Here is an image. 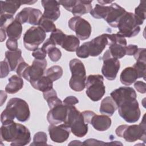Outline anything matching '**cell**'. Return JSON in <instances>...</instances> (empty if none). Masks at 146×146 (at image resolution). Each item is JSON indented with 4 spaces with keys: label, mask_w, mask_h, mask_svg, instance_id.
<instances>
[{
    "label": "cell",
    "mask_w": 146,
    "mask_h": 146,
    "mask_svg": "<svg viewBox=\"0 0 146 146\" xmlns=\"http://www.w3.org/2000/svg\"><path fill=\"white\" fill-rule=\"evenodd\" d=\"M117 109V106L111 96H107L104 98L100 103L99 112L108 116H112Z\"/></svg>",
    "instance_id": "d4e9b609"
},
{
    "label": "cell",
    "mask_w": 146,
    "mask_h": 146,
    "mask_svg": "<svg viewBox=\"0 0 146 146\" xmlns=\"http://www.w3.org/2000/svg\"><path fill=\"white\" fill-rule=\"evenodd\" d=\"M5 30L9 38H14L18 40L22 35V26L18 21L14 19Z\"/></svg>",
    "instance_id": "4316f807"
},
{
    "label": "cell",
    "mask_w": 146,
    "mask_h": 146,
    "mask_svg": "<svg viewBox=\"0 0 146 146\" xmlns=\"http://www.w3.org/2000/svg\"><path fill=\"white\" fill-rule=\"evenodd\" d=\"M109 45V51L111 55L116 59H120L125 55L127 40L119 34H106Z\"/></svg>",
    "instance_id": "30bf717a"
},
{
    "label": "cell",
    "mask_w": 146,
    "mask_h": 146,
    "mask_svg": "<svg viewBox=\"0 0 146 146\" xmlns=\"http://www.w3.org/2000/svg\"><path fill=\"white\" fill-rule=\"evenodd\" d=\"M92 1L75 0L71 13L74 17H80L82 15L90 13L92 9Z\"/></svg>",
    "instance_id": "7402d4cb"
},
{
    "label": "cell",
    "mask_w": 146,
    "mask_h": 146,
    "mask_svg": "<svg viewBox=\"0 0 146 146\" xmlns=\"http://www.w3.org/2000/svg\"><path fill=\"white\" fill-rule=\"evenodd\" d=\"M79 39L74 35H66L62 44V48L67 51L75 52L79 47Z\"/></svg>",
    "instance_id": "f1b7e54d"
},
{
    "label": "cell",
    "mask_w": 146,
    "mask_h": 146,
    "mask_svg": "<svg viewBox=\"0 0 146 146\" xmlns=\"http://www.w3.org/2000/svg\"><path fill=\"white\" fill-rule=\"evenodd\" d=\"M46 101L47 102V104L50 109H51L55 106L63 103L62 100L57 96V95L50 97L46 100Z\"/></svg>",
    "instance_id": "bcb514c9"
},
{
    "label": "cell",
    "mask_w": 146,
    "mask_h": 146,
    "mask_svg": "<svg viewBox=\"0 0 146 146\" xmlns=\"http://www.w3.org/2000/svg\"><path fill=\"white\" fill-rule=\"evenodd\" d=\"M7 94L6 91H4L3 90H1V106H2L3 103L5 102L6 99H7Z\"/></svg>",
    "instance_id": "680465c9"
},
{
    "label": "cell",
    "mask_w": 146,
    "mask_h": 146,
    "mask_svg": "<svg viewBox=\"0 0 146 146\" xmlns=\"http://www.w3.org/2000/svg\"><path fill=\"white\" fill-rule=\"evenodd\" d=\"M31 55L36 59H44L47 55V52L40 47L33 51Z\"/></svg>",
    "instance_id": "7dc6e473"
},
{
    "label": "cell",
    "mask_w": 146,
    "mask_h": 146,
    "mask_svg": "<svg viewBox=\"0 0 146 146\" xmlns=\"http://www.w3.org/2000/svg\"><path fill=\"white\" fill-rule=\"evenodd\" d=\"M29 64H27L26 62L24 61L21 62L18 66L17 69H16V72L18 76L20 77H22V74L25 71V70L26 69V68L29 66Z\"/></svg>",
    "instance_id": "11a10c76"
},
{
    "label": "cell",
    "mask_w": 146,
    "mask_h": 146,
    "mask_svg": "<svg viewBox=\"0 0 146 146\" xmlns=\"http://www.w3.org/2000/svg\"><path fill=\"white\" fill-rule=\"evenodd\" d=\"M145 4L146 1L145 0L141 1L138 6L135 9L134 15L139 26L142 25L145 19Z\"/></svg>",
    "instance_id": "1f68e13d"
},
{
    "label": "cell",
    "mask_w": 146,
    "mask_h": 146,
    "mask_svg": "<svg viewBox=\"0 0 146 146\" xmlns=\"http://www.w3.org/2000/svg\"><path fill=\"white\" fill-rule=\"evenodd\" d=\"M6 46L9 51H15L18 49V41L14 38H9L6 42Z\"/></svg>",
    "instance_id": "c3c4849f"
},
{
    "label": "cell",
    "mask_w": 146,
    "mask_h": 146,
    "mask_svg": "<svg viewBox=\"0 0 146 146\" xmlns=\"http://www.w3.org/2000/svg\"><path fill=\"white\" fill-rule=\"evenodd\" d=\"M70 128L71 132L76 137H84L88 132V124L84 122L82 112L74 106H68V113L64 123Z\"/></svg>",
    "instance_id": "3957f363"
},
{
    "label": "cell",
    "mask_w": 146,
    "mask_h": 146,
    "mask_svg": "<svg viewBox=\"0 0 146 146\" xmlns=\"http://www.w3.org/2000/svg\"><path fill=\"white\" fill-rule=\"evenodd\" d=\"M56 47V44L54 42V41L52 40H51L50 38L47 39L44 42V43L43 44V46L42 47V48L47 52L52 48Z\"/></svg>",
    "instance_id": "f5cc1de1"
},
{
    "label": "cell",
    "mask_w": 146,
    "mask_h": 146,
    "mask_svg": "<svg viewBox=\"0 0 146 146\" xmlns=\"http://www.w3.org/2000/svg\"><path fill=\"white\" fill-rule=\"evenodd\" d=\"M42 15L43 14L40 10L35 8L29 7V19L27 23L34 26L38 25Z\"/></svg>",
    "instance_id": "d6a6232c"
},
{
    "label": "cell",
    "mask_w": 146,
    "mask_h": 146,
    "mask_svg": "<svg viewBox=\"0 0 146 146\" xmlns=\"http://www.w3.org/2000/svg\"><path fill=\"white\" fill-rule=\"evenodd\" d=\"M98 2L100 3V5H103V6H105V5L107 4H110V3H112L113 2V1H98Z\"/></svg>",
    "instance_id": "94428289"
},
{
    "label": "cell",
    "mask_w": 146,
    "mask_h": 146,
    "mask_svg": "<svg viewBox=\"0 0 146 146\" xmlns=\"http://www.w3.org/2000/svg\"><path fill=\"white\" fill-rule=\"evenodd\" d=\"M76 54L77 56L80 58H87L90 56L86 42H84L78 48L76 51Z\"/></svg>",
    "instance_id": "b9f144b4"
},
{
    "label": "cell",
    "mask_w": 146,
    "mask_h": 146,
    "mask_svg": "<svg viewBox=\"0 0 146 146\" xmlns=\"http://www.w3.org/2000/svg\"><path fill=\"white\" fill-rule=\"evenodd\" d=\"M134 87L137 92L141 94H145L146 92L145 83L142 81H137L134 83Z\"/></svg>",
    "instance_id": "816d5d0a"
},
{
    "label": "cell",
    "mask_w": 146,
    "mask_h": 146,
    "mask_svg": "<svg viewBox=\"0 0 146 146\" xmlns=\"http://www.w3.org/2000/svg\"><path fill=\"white\" fill-rule=\"evenodd\" d=\"M38 26L40 27L45 33H52L56 29V26L53 21L43 18V17H42Z\"/></svg>",
    "instance_id": "836d02e7"
},
{
    "label": "cell",
    "mask_w": 146,
    "mask_h": 146,
    "mask_svg": "<svg viewBox=\"0 0 146 146\" xmlns=\"http://www.w3.org/2000/svg\"><path fill=\"white\" fill-rule=\"evenodd\" d=\"M145 113H144L141 121L138 125L123 124L118 126L115 130L116 135L124 138L127 142L131 143L140 140L145 143Z\"/></svg>",
    "instance_id": "7a4b0ae2"
},
{
    "label": "cell",
    "mask_w": 146,
    "mask_h": 146,
    "mask_svg": "<svg viewBox=\"0 0 146 146\" xmlns=\"http://www.w3.org/2000/svg\"><path fill=\"white\" fill-rule=\"evenodd\" d=\"M15 118L12 111L8 107H6V108L2 111L1 115V121L3 123L5 121L14 120Z\"/></svg>",
    "instance_id": "ab89813d"
},
{
    "label": "cell",
    "mask_w": 146,
    "mask_h": 146,
    "mask_svg": "<svg viewBox=\"0 0 146 146\" xmlns=\"http://www.w3.org/2000/svg\"><path fill=\"white\" fill-rule=\"evenodd\" d=\"M83 145H104V144H120L123 145L121 143L118 142L117 141H115L114 142H111V143H104L103 141H99L94 139H88L84 141L83 143Z\"/></svg>",
    "instance_id": "7bdbcfd3"
},
{
    "label": "cell",
    "mask_w": 146,
    "mask_h": 146,
    "mask_svg": "<svg viewBox=\"0 0 146 146\" xmlns=\"http://www.w3.org/2000/svg\"><path fill=\"white\" fill-rule=\"evenodd\" d=\"M110 6V11L104 20L110 26L115 28L117 27L119 20L125 13L126 10L115 2L112 3Z\"/></svg>",
    "instance_id": "ac0fdd59"
},
{
    "label": "cell",
    "mask_w": 146,
    "mask_h": 146,
    "mask_svg": "<svg viewBox=\"0 0 146 146\" xmlns=\"http://www.w3.org/2000/svg\"><path fill=\"white\" fill-rule=\"evenodd\" d=\"M71 77L69 81L70 88L76 91L81 92L86 87V71L83 62L76 58L71 59L69 63Z\"/></svg>",
    "instance_id": "277c9868"
},
{
    "label": "cell",
    "mask_w": 146,
    "mask_h": 146,
    "mask_svg": "<svg viewBox=\"0 0 146 146\" xmlns=\"http://www.w3.org/2000/svg\"><path fill=\"white\" fill-rule=\"evenodd\" d=\"M110 11V6H103L100 4H96L90 13L91 15L95 19H104Z\"/></svg>",
    "instance_id": "f546056e"
},
{
    "label": "cell",
    "mask_w": 146,
    "mask_h": 146,
    "mask_svg": "<svg viewBox=\"0 0 146 146\" xmlns=\"http://www.w3.org/2000/svg\"><path fill=\"white\" fill-rule=\"evenodd\" d=\"M104 78L99 74L90 75L86 81V94L93 102L100 100L106 93Z\"/></svg>",
    "instance_id": "8992f818"
},
{
    "label": "cell",
    "mask_w": 146,
    "mask_h": 146,
    "mask_svg": "<svg viewBox=\"0 0 146 146\" xmlns=\"http://www.w3.org/2000/svg\"><path fill=\"white\" fill-rule=\"evenodd\" d=\"M55 95H57V93L54 88H52V89H51V90H48L46 92H43V98L46 100L48 98H49L50 97L52 96H55Z\"/></svg>",
    "instance_id": "6f0895ef"
},
{
    "label": "cell",
    "mask_w": 146,
    "mask_h": 146,
    "mask_svg": "<svg viewBox=\"0 0 146 146\" xmlns=\"http://www.w3.org/2000/svg\"><path fill=\"white\" fill-rule=\"evenodd\" d=\"M138 78L137 73L133 67H127L125 68L121 71L120 75V82L125 86L132 84Z\"/></svg>",
    "instance_id": "603a6c76"
},
{
    "label": "cell",
    "mask_w": 146,
    "mask_h": 146,
    "mask_svg": "<svg viewBox=\"0 0 146 146\" xmlns=\"http://www.w3.org/2000/svg\"><path fill=\"white\" fill-rule=\"evenodd\" d=\"M0 14H5L13 15L22 5V1H1Z\"/></svg>",
    "instance_id": "484cf974"
},
{
    "label": "cell",
    "mask_w": 146,
    "mask_h": 146,
    "mask_svg": "<svg viewBox=\"0 0 146 146\" xmlns=\"http://www.w3.org/2000/svg\"><path fill=\"white\" fill-rule=\"evenodd\" d=\"M108 39L106 34H103L96 36L91 41L87 42V45L91 56H97L99 55L108 44Z\"/></svg>",
    "instance_id": "e0dca14e"
},
{
    "label": "cell",
    "mask_w": 146,
    "mask_h": 146,
    "mask_svg": "<svg viewBox=\"0 0 146 146\" xmlns=\"http://www.w3.org/2000/svg\"><path fill=\"white\" fill-rule=\"evenodd\" d=\"M13 15L9 14H0V27L5 29L6 27L14 20Z\"/></svg>",
    "instance_id": "60d3db41"
},
{
    "label": "cell",
    "mask_w": 146,
    "mask_h": 146,
    "mask_svg": "<svg viewBox=\"0 0 146 146\" xmlns=\"http://www.w3.org/2000/svg\"><path fill=\"white\" fill-rule=\"evenodd\" d=\"M63 69L58 66L55 65L45 71V75L49 78L52 82L59 79L63 75Z\"/></svg>",
    "instance_id": "4dcf8cb0"
},
{
    "label": "cell",
    "mask_w": 146,
    "mask_h": 146,
    "mask_svg": "<svg viewBox=\"0 0 146 146\" xmlns=\"http://www.w3.org/2000/svg\"><path fill=\"white\" fill-rule=\"evenodd\" d=\"M102 59L103 62L102 68L103 75L108 80H115L120 67L119 60L113 58L111 55L108 49L104 52Z\"/></svg>",
    "instance_id": "7c38bea8"
},
{
    "label": "cell",
    "mask_w": 146,
    "mask_h": 146,
    "mask_svg": "<svg viewBox=\"0 0 146 146\" xmlns=\"http://www.w3.org/2000/svg\"><path fill=\"white\" fill-rule=\"evenodd\" d=\"M47 54L50 60L55 62L59 61L62 57V52L60 50L56 47L50 49L47 52Z\"/></svg>",
    "instance_id": "f35d334b"
},
{
    "label": "cell",
    "mask_w": 146,
    "mask_h": 146,
    "mask_svg": "<svg viewBox=\"0 0 146 146\" xmlns=\"http://www.w3.org/2000/svg\"><path fill=\"white\" fill-rule=\"evenodd\" d=\"M66 35L64 34L61 30L56 29L55 31L51 33L50 38L56 44L61 46Z\"/></svg>",
    "instance_id": "d590c367"
},
{
    "label": "cell",
    "mask_w": 146,
    "mask_h": 146,
    "mask_svg": "<svg viewBox=\"0 0 146 146\" xmlns=\"http://www.w3.org/2000/svg\"><path fill=\"white\" fill-rule=\"evenodd\" d=\"M5 60L9 65L11 71H16L18 64L22 61H24L22 56V51L18 48L15 51H7L5 52Z\"/></svg>",
    "instance_id": "44dd1931"
},
{
    "label": "cell",
    "mask_w": 146,
    "mask_h": 146,
    "mask_svg": "<svg viewBox=\"0 0 146 146\" xmlns=\"http://www.w3.org/2000/svg\"><path fill=\"white\" fill-rule=\"evenodd\" d=\"M138 47L135 44H129L125 46V55H134L137 51Z\"/></svg>",
    "instance_id": "db71d44e"
},
{
    "label": "cell",
    "mask_w": 146,
    "mask_h": 146,
    "mask_svg": "<svg viewBox=\"0 0 146 146\" xmlns=\"http://www.w3.org/2000/svg\"><path fill=\"white\" fill-rule=\"evenodd\" d=\"M48 131L51 140L58 143L66 141L68 139L71 132L70 127L65 123L59 125L50 124Z\"/></svg>",
    "instance_id": "5bb4252c"
},
{
    "label": "cell",
    "mask_w": 146,
    "mask_h": 146,
    "mask_svg": "<svg viewBox=\"0 0 146 146\" xmlns=\"http://www.w3.org/2000/svg\"><path fill=\"white\" fill-rule=\"evenodd\" d=\"M1 66V78H3L6 77L10 71V67L7 62L4 60L0 62Z\"/></svg>",
    "instance_id": "ee69618b"
},
{
    "label": "cell",
    "mask_w": 146,
    "mask_h": 146,
    "mask_svg": "<svg viewBox=\"0 0 146 146\" xmlns=\"http://www.w3.org/2000/svg\"><path fill=\"white\" fill-rule=\"evenodd\" d=\"M31 86L42 92L53 88V82L46 75H43L38 80L30 83Z\"/></svg>",
    "instance_id": "83f0119b"
},
{
    "label": "cell",
    "mask_w": 146,
    "mask_h": 146,
    "mask_svg": "<svg viewBox=\"0 0 146 146\" xmlns=\"http://www.w3.org/2000/svg\"><path fill=\"white\" fill-rule=\"evenodd\" d=\"M9 83L5 87V91L9 94L18 92L23 87V79L18 75H12L8 79Z\"/></svg>",
    "instance_id": "cb8c5ba5"
},
{
    "label": "cell",
    "mask_w": 146,
    "mask_h": 146,
    "mask_svg": "<svg viewBox=\"0 0 146 146\" xmlns=\"http://www.w3.org/2000/svg\"><path fill=\"white\" fill-rule=\"evenodd\" d=\"M145 64L146 62L136 61V62L132 66L136 70L138 75V78H143L144 80L145 78Z\"/></svg>",
    "instance_id": "8d00e7d4"
},
{
    "label": "cell",
    "mask_w": 146,
    "mask_h": 146,
    "mask_svg": "<svg viewBox=\"0 0 146 146\" xmlns=\"http://www.w3.org/2000/svg\"><path fill=\"white\" fill-rule=\"evenodd\" d=\"M117 34L123 37L131 38L137 35L140 31V27L133 13L126 11L120 18L117 24Z\"/></svg>",
    "instance_id": "52a82bcc"
},
{
    "label": "cell",
    "mask_w": 146,
    "mask_h": 146,
    "mask_svg": "<svg viewBox=\"0 0 146 146\" xmlns=\"http://www.w3.org/2000/svg\"><path fill=\"white\" fill-rule=\"evenodd\" d=\"M110 96L115 102L116 106L124 99L130 98H137L135 90L129 87H120L113 90L110 94Z\"/></svg>",
    "instance_id": "d6986e66"
},
{
    "label": "cell",
    "mask_w": 146,
    "mask_h": 146,
    "mask_svg": "<svg viewBox=\"0 0 146 146\" xmlns=\"http://www.w3.org/2000/svg\"><path fill=\"white\" fill-rule=\"evenodd\" d=\"M41 3L44 8L42 17L53 22L56 21L60 15V4L55 0H42Z\"/></svg>",
    "instance_id": "2e32d148"
},
{
    "label": "cell",
    "mask_w": 146,
    "mask_h": 146,
    "mask_svg": "<svg viewBox=\"0 0 146 146\" xmlns=\"http://www.w3.org/2000/svg\"><path fill=\"white\" fill-rule=\"evenodd\" d=\"M119 115L126 122L136 123L140 117L141 111L136 98L126 99L117 105Z\"/></svg>",
    "instance_id": "5b68a950"
},
{
    "label": "cell",
    "mask_w": 146,
    "mask_h": 146,
    "mask_svg": "<svg viewBox=\"0 0 146 146\" xmlns=\"http://www.w3.org/2000/svg\"><path fill=\"white\" fill-rule=\"evenodd\" d=\"M145 50L146 49L145 48H138L137 51H136L135 54L133 55L134 58L136 61L146 62H145V59H146Z\"/></svg>",
    "instance_id": "f6af8a7d"
},
{
    "label": "cell",
    "mask_w": 146,
    "mask_h": 146,
    "mask_svg": "<svg viewBox=\"0 0 146 146\" xmlns=\"http://www.w3.org/2000/svg\"><path fill=\"white\" fill-rule=\"evenodd\" d=\"M111 123L112 121L110 116L106 115L95 114L90 121L93 128L98 131H107L111 127Z\"/></svg>",
    "instance_id": "ffe728a7"
},
{
    "label": "cell",
    "mask_w": 146,
    "mask_h": 146,
    "mask_svg": "<svg viewBox=\"0 0 146 146\" xmlns=\"http://www.w3.org/2000/svg\"><path fill=\"white\" fill-rule=\"evenodd\" d=\"M82 113L83 116L84 122L87 124H90V121H91L92 117H93V116L95 114H96L94 112L91 111H84L82 112Z\"/></svg>",
    "instance_id": "9f6ffc18"
},
{
    "label": "cell",
    "mask_w": 146,
    "mask_h": 146,
    "mask_svg": "<svg viewBox=\"0 0 146 146\" xmlns=\"http://www.w3.org/2000/svg\"><path fill=\"white\" fill-rule=\"evenodd\" d=\"M78 103H79L78 99L74 96H68L66 97L63 101V104L67 106H74L75 104Z\"/></svg>",
    "instance_id": "681fc988"
},
{
    "label": "cell",
    "mask_w": 146,
    "mask_h": 146,
    "mask_svg": "<svg viewBox=\"0 0 146 146\" xmlns=\"http://www.w3.org/2000/svg\"><path fill=\"white\" fill-rule=\"evenodd\" d=\"M1 127V140L11 142L12 146H23L31 141L29 129L24 125L14 120L5 121Z\"/></svg>",
    "instance_id": "6da1fadb"
},
{
    "label": "cell",
    "mask_w": 146,
    "mask_h": 146,
    "mask_svg": "<svg viewBox=\"0 0 146 146\" xmlns=\"http://www.w3.org/2000/svg\"><path fill=\"white\" fill-rule=\"evenodd\" d=\"M6 107L9 108L12 111L15 118L19 121L25 122L30 117L29 104L22 99L18 98L10 99L7 103Z\"/></svg>",
    "instance_id": "9c48e42d"
},
{
    "label": "cell",
    "mask_w": 146,
    "mask_h": 146,
    "mask_svg": "<svg viewBox=\"0 0 146 146\" xmlns=\"http://www.w3.org/2000/svg\"><path fill=\"white\" fill-rule=\"evenodd\" d=\"M46 34L39 26H32L23 35V44L29 51H34L46 39Z\"/></svg>",
    "instance_id": "ba28073f"
},
{
    "label": "cell",
    "mask_w": 146,
    "mask_h": 146,
    "mask_svg": "<svg viewBox=\"0 0 146 146\" xmlns=\"http://www.w3.org/2000/svg\"><path fill=\"white\" fill-rule=\"evenodd\" d=\"M37 2V1H22V4H27V5H32Z\"/></svg>",
    "instance_id": "6125c7cd"
},
{
    "label": "cell",
    "mask_w": 146,
    "mask_h": 146,
    "mask_svg": "<svg viewBox=\"0 0 146 146\" xmlns=\"http://www.w3.org/2000/svg\"><path fill=\"white\" fill-rule=\"evenodd\" d=\"M29 7H25L17 14L15 19L18 21L22 25L27 23L29 19Z\"/></svg>",
    "instance_id": "74e56055"
},
{
    "label": "cell",
    "mask_w": 146,
    "mask_h": 146,
    "mask_svg": "<svg viewBox=\"0 0 146 146\" xmlns=\"http://www.w3.org/2000/svg\"><path fill=\"white\" fill-rule=\"evenodd\" d=\"M47 62L44 59H35L31 66H29L22 74V77L30 83L35 81L45 74Z\"/></svg>",
    "instance_id": "4fadbf2b"
},
{
    "label": "cell",
    "mask_w": 146,
    "mask_h": 146,
    "mask_svg": "<svg viewBox=\"0 0 146 146\" xmlns=\"http://www.w3.org/2000/svg\"><path fill=\"white\" fill-rule=\"evenodd\" d=\"M0 32H1V42H2L6 39L7 34H6L5 30H4L3 29L0 28Z\"/></svg>",
    "instance_id": "91938a15"
},
{
    "label": "cell",
    "mask_w": 146,
    "mask_h": 146,
    "mask_svg": "<svg viewBox=\"0 0 146 146\" xmlns=\"http://www.w3.org/2000/svg\"><path fill=\"white\" fill-rule=\"evenodd\" d=\"M47 134L42 131L36 132L33 137V143L30 145H47Z\"/></svg>",
    "instance_id": "e575fe53"
},
{
    "label": "cell",
    "mask_w": 146,
    "mask_h": 146,
    "mask_svg": "<svg viewBox=\"0 0 146 146\" xmlns=\"http://www.w3.org/2000/svg\"><path fill=\"white\" fill-rule=\"evenodd\" d=\"M67 113L68 106L62 103L50 109L47 115V120L50 124L59 125L66 121Z\"/></svg>",
    "instance_id": "9a60e30c"
},
{
    "label": "cell",
    "mask_w": 146,
    "mask_h": 146,
    "mask_svg": "<svg viewBox=\"0 0 146 146\" xmlns=\"http://www.w3.org/2000/svg\"><path fill=\"white\" fill-rule=\"evenodd\" d=\"M60 5H61L66 10L71 12L72 8L75 2V0H67V1H59Z\"/></svg>",
    "instance_id": "f907efd6"
},
{
    "label": "cell",
    "mask_w": 146,
    "mask_h": 146,
    "mask_svg": "<svg viewBox=\"0 0 146 146\" xmlns=\"http://www.w3.org/2000/svg\"><path fill=\"white\" fill-rule=\"evenodd\" d=\"M69 28L76 34V36L80 40L88 39L91 34L92 28L90 23L80 17H74L68 22Z\"/></svg>",
    "instance_id": "8fae6325"
}]
</instances>
